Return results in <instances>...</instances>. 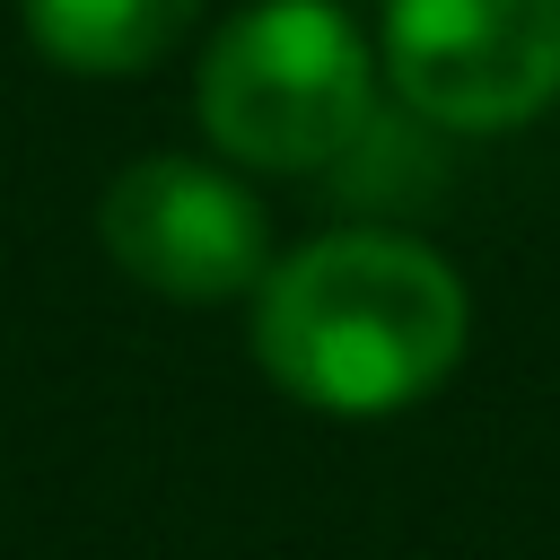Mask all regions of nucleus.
Here are the masks:
<instances>
[{
  "label": "nucleus",
  "instance_id": "nucleus-1",
  "mask_svg": "<svg viewBox=\"0 0 560 560\" xmlns=\"http://www.w3.org/2000/svg\"><path fill=\"white\" fill-rule=\"evenodd\" d=\"M254 359L280 394L376 420L446 385L464 359V280L385 228H341L298 245L254 289Z\"/></svg>",
  "mask_w": 560,
  "mask_h": 560
},
{
  "label": "nucleus",
  "instance_id": "nucleus-2",
  "mask_svg": "<svg viewBox=\"0 0 560 560\" xmlns=\"http://www.w3.org/2000/svg\"><path fill=\"white\" fill-rule=\"evenodd\" d=\"M192 105L219 158L315 175L359 149L376 114V70L341 0H254L210 35Z\"/></svg>",
  "mask_w": 560,
  "mask_h": 560
},
{
  "label": "nucleus",
  "instance_id": "nucleus-3",
  "mask_svg": "<svg viewBox=\"0 0 560 560\" xmlns=\"http://www.w3.org/2000/svg\"><path fill=\"white\" fill-rule=\"evenodd\" d=\"M385 70L446 131H508L560 96V0H385Z\"/></svg>",
  "mask_w": 560,
  "mask_h": 560
},
{
  "label": "nucleus",
  "instance_id": "nucleus-4",
  "mask_svg": "<svg viewBox=\"0 0 560 560\" xmlns=\"http://www.w3.org/2000/svg\"><path fill=\"white\" fill-rule=\"evenodd\" d=\"M105 254L158 289V298H184V306H210V298H236V289H262L271 271V219L262 201L219 175L210 158H140L105 184Z\"/></svg>",
  "mask_w": 560,
  "mask_h": 560
},
{
  "label": "nucleus",
  "instance_id": "nucleus-5",
  "mask_svg": "<svg viewBox=\"0 0 560 560\" xmlns=\"http://www.w3.org/2000/svg\"><path fill=\"white\" fill-rule=\"evenodd\" d=\"M192 9L201 0H26V35L44 61L79 70V79H122V70H149L158 52H175Z\"/></svg>",
  "mask_w": 560,
  "mask_h": 560
}]
</instances>
